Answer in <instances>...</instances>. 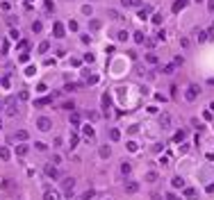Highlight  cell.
<instances>
[{"label": "cell", "instance_id": "1", "mask_svg": "<svg viewBox=\"0 0 214 200\" xmlns=\"http://www.w3.org/2000/svg\"><path fill=\"white\" fill-rule=\"evenodd\" d=\"M37 127H39L41 132H48L50 127H53V123H50V118H48V116H41V118L37 121Z\"/></svg>", "mask_w": 214, "mask_h": 200}, {"label": "cell", "instance_id": "2", "mask_svg": "<svg viewBox=\"0 0 214 200\" xmlns=\"http://www.w3.org/2000/svg\"><path fill=\"white\" fill-rule=\"evenodd\" d=\"M53 34H55L57 39H62V37H64V34H66L64 25H62V23H55V25H53Z\"/></svg>", "mask_w": 214, "mask_h": 200}, {"label": "cell", "instance_id": "3", "mask_svg": "<svg viewBox=\"0 0 214 200\" xmlns=\"http://www.w3.org/2000/svg\"><path fill=\"white\" fill-rule=\"evenodd\" d=\"M184 7H187V0H176V2H173V14H178V11H182Z\"/></svg>", "mask_w": 214, "mask_h": 200}, {"label": "cell", "instance_id": "4", "mask_svg": "<svg viewBox=\"0 0 214 200\" xmlns=\"http://www.w3.org/2000/svg\"><path fill=\"white\" fill-rule=\"evenodd\" d=\"M125 191H128V193H137V191H139V184H137V182H125Z\"/></svg>", "mask_w": 214, "mask_h": 200}, {"label": "cell", "instance_id": "5", "mask_svg": "<svg viewBox=\"0 0 214 200\" xmlns=\"http://www.w3.org/2000/svg\"><path fill=\"white\" fill-rule=\"evenodd\" d=\"M7 114H9V116L16 114V102H14V98H7Z\"/></svg>", "mask_w": 214, "mask_h": 200}, {"label": "cell", "instance_id": "6", "mask_svg": "<svg viewBox=\"0 0 214 200\" xmlns=\"http://www.w3.org/2000/svg\"><path fill=\"white\" fill-rule=\"evenodd\" d=\"M73 186H75V180H73V178H66V180H64V191H66V193H71V191H73Z\"/></svg>", "mask_w": 214, "mask_h": 200}, {"label": "cell", "instance_id": "7", "mask_svg": "<svg viewBox=\"0 0 214 200\" xmlns=\"http://www.w3.org/2000/svg\"><path fill=\"white\" fill-rule=\"evenodd\" d=\"M123 7H141V0H121Z\"/></svg>", "mask_w": 214, "mask_h": 200}, {"label": "cell", "instance_id": "8", "mask_svg": "<svg viewBox=\"0 0 214 200\" xmlns=\"http://www.w3.org/2000/svg\"><path fill=\"white\" fill-rule=\"evenodd\" d=\"M196 91H200V89H196L194 84L189 86V89H187V100H196Z\"/></svg>", "mask_w": 214, "mask_h": 200}, {"label": "cell", "instance_id": "9", "mask_svg": "<svg viewBox=\"0 0 214 200\" xmlns=\"http://www.w3.org/2000/svg\"><path fill=\"white\" fill-rule=\"evenodd\" d=\"M171 184L176 186V189H182V186H184V180H182V178H173V180H171Z\"/></svg>", "mask_w": 214, "mask_h": 200}, {"label": "cell", "instance_id": "10", "mask_svg": "<svg viewBox=\"0 0 214 200\" xmlns=\"http://www.w3.org/2000/svg\"><path fill=\"white\" fill-rule=\"evenodd\" d=\"M207 37H210V32H203V30H196V39H198V41H207Z\"/></svg>", "mask_w": 214, "mask_h": 200}, {"label": "cell", "instance_id": "11", "mask_svg": "<svg viewBox=\"0 0 214 200\" xmlns=\"http://www.w3.org/2000/svg\"><path fill=\"white\" fill-rule=\"evenodd\" d=\"M184 137H187V134H184V130H180V132H176L173 141H176V143H182V141H184Z\"/></svg>", "mask_w": 214, "mask_h": 200}, {"label": "cell", "instance_id": "12", "mask_svg": "<svg viewBox=\"0 0 214 200\" xmlns=\"http://www.w3.org/2000/svg\"><path fill=\"white\" fill-rule=\"evenodd\" d=\"M0 159H2V162H7V159H9V150L5 148V146H0Z\"/></svg>", "mask_w": 214, "mask_h": 200}, {"label": "cell", "instance_id": "13", "mask_svg": "<svg viewBox=\"0 0 214 200\" xmlns=\"http://www.w3.org/2000/svg\"><path fill=\"white\" fill-rule=\"evenodd\" d=\"M82 132H84V137H87V139H94V127L84 125V127H82Z\"/></svg>", "mask_w": 214, "mask_h": 200}, {"label": "cell", "instance_id": "14", "mask_svg": "<svg viewBox=\"0 0 214 200\" xmlns=\"http://www.w3.org/2000/svg\"><path fill=\"white\" fill-rule=\"evenodd\" d=\"M46 175H48V178H57V168L55 166H46Z\"/></svg>", "mask_w": 214, "mask_h": 200}, {"label": "cell", "instance_id": "15", "mask_svg": "<svg viewBox=\"0 0 214 200\" xmlns=\"http://www.w3.org/2000/svg\"><path fill=\"white\" fill-rule=\"evenodd\" d=\"M146 182H157V173H155V170H148V173H146Z\"/></svg>", "mask_w": 214, "mask_h": 200}, {"label": "cell", "instance_id": "16", "mask_svg": "<svg viewBox=\"0 0 214 200\" xmlns=\"http://www.w3.org/2000/svg\"><path fill=\"white\" fill-rule=\"evenodd\" d=\"M159 121H162V127H169V123H171V116H169V114H162V118H159Z\"/></svg>", "mask_w": 214, "mask_h": 200}, {"label": "cell", "instance_id": "17", "mask_svg": "<svg viewBox=\"0 0 214 200\" xmlns=\"http://www.w3.org/2000/svg\"><path fill=\"white\" fill-rule=\"evenodd\" d=\"M130 170H132V166H130L128 162H123V164H121V173H123V175H128Z\"/></svg>", "mask_w": 214, "mask_h": 200}, {"label": "cell", "instance_id": "18", "mask_svg": "<svg viewBox=\"0 0 214 200\" xmlns=\"http://www.w3.org/2000/svg\"><path fill=\"white\" fill-rule=\"evenodd\" d=\"M48 48H50L48 41H41V43H39V52H48Z\"/></svg>", "mask_w": 214, "mask_h": 200}, {"label": "cell", "instance_id": "19", "mask_svg": "<svg viewBox=\"0 0 214 200\" xmlns=\"http://www.w3.org/2000/svg\"><path fill=\"white\" fill-rule=\"evenodd\" d=\"M146 62H148V64H157V55H153V52H148V55H146Z\"/></svg>", "mask_w": 214, "mask_h": 200}, {"label": "cell", "instance_id": "20", "mask_svg": "<svg viewBox=\"0 0 214 200\" xmlns=\"http://www.w3.org/2000/svg\"><path fill=\"white\" fill-rule=\"evenodd\" d=\"M128 37H130V34L125 32V30H121V32L116 34V39H119V41H128Z\"/></svg>", "mask_w": 214, "mask_h": 200}, {"label": "cell", "instance_id": "21", "mask_svg": "<svg viewBox=\"0 0 214 200\" xmlns=\"http://www.w3.org/2000/svg\"><path fill=\"white\" fill-rule=\"evenodd\" d=\"M135 41H137V43H143V41H146L143 32H135Z\"/></svg>", "mask_w": 214, "mask_h": 200}, {"label": "cell", "instance_id": "22", "mask_svg": "<svg viewBox=\"0 0 214 200\" xmlns=\"http://www.w3.org/2000/svg\"><path fill=\"white\" fill-rule=\"evenodd\" d=\"M46 200H57V193L50 191V189H46Z\"/></svg>", "mask_w": 214, "mask_h": 200}, {"label": "cell", "instance_id": "23", "mask_svg": "<svg viewBox=\"0 0 214 200\" xmlns=\"http://www.w3.org/2000/svg\"><path fill=\"white\" fill-rule=\"evenodd\" d=\"M16 139H18V141H25V139H27V132H25V130H18V132H16Z\"/></svg>", "mask_w": 214, "mask_h": 200}, {"label": "cell", "instance_id": "24", "mask_svg": "<svg viewBox=\"0 0 214 200\" xmlns=\"http://www.w3.org/2000/svg\"><path fill=\"white\" fill-rule=\"evenodd\" d=\"M162 73H164V75H171V73H173V66H171V64H166V66H162Z\"/></svg>", "mask_w": 214, "mask_h": 200}, {"label": "cell", "instance_id": "25", "mask_svg": "<svg viewBox=\"0 0 214 200\" xmlns=\"http://www.w3.org/2000/svg\"><path fill=\"white\" fill-rule=\"evenodd\" d=\"M71 125H75V127L80 125V116L78 114H71Z\"/></svg>", "mask_w": 214, "mask_h": 200}, {"label": "cell", "instance_id": "26", "mask_svg": "<svg viewBox=\"0 0 214 200\" xmlns=\"http://www.w3.org/2000/svg\"><path fill=\"white\" fill-rule=\"evenodd\" d=\"M78 141H80V137H78V134H71V148H75V146H78Z\"/></svg>", "mask_w": 214, "mask_h": 200}, {"label": "cell", "instance_id": "27", "mask_svg": "<svg viewBox=\"0 0 214 200\" xmlns=\"http://www.w3.org/2000/svg\"><path fill=\"white\" fill-rule=\"evenodd\" d=\"M109 137H112V141H119L121 139V132L119 130H112V132H109Z\"/></svg>", "mask_w": 214, "mask_h": 200}, {"label": "cell", "instance_id": "28", "mask_svg": "<svg viewBox=\"0 0 214 200\" xmlns=\"http://www.w3.org/2000/svg\"><path fill=\"white\" fill-rule=\"evenodd\" d=\"M91 198H94V191H91V189L82 193V200H91Z\"/></svg>", "mask_w": 214, "mask_h": 200}, {"label": "cell", "instance_id": "29", "mask_svg": "<svg viewBox=\"0 0 214 200\" xmlns=\"http://www.w3.org/2000/svg\"><path fill=\"white\" fill-rule=\"evenodd\" d=\"M107 16H109V18H114V21H119V11H114V9H109Z\"/></svg>", "mask_w": 214, "mask_h": 200}, {"label": "cell", "instance_id": "30", "mask_svg": "<svg viewBox=\"0 0 214 200\" xmlns=\"http://www.w3.org/2000/svg\"><path fill=\"white\" fill-rule=\"evenodd\" d=\"M32 32H41V23H39V21L32 23Z\"/></svg>", "mask_w": 214, "mask_h": 200}, {"label": "cell", "instance_id": "31", "mask_svg": "<svg viewBox=\"0 0 214 200\" xmlns=\"http://www.w3.org/2000/svg\"><path fill=\"white\" fill-rule=\"evenodd\" d=\"M16 152H18V155H25V152H27V146H16Z\"/></svg>", "mask_w": 214, "mask_h": 200}, {"label": "cell", "instance_id": "32", "mask_svg": "<svg viewBox=\"0 0 214 200\" xmlns=\"http://www.w3.org/2000/svg\"><path fill=\"white\" fill-rule=\"evenodd\" d=\"M184 196H187V198H194V196H196V189H184Z\"/></svg>", "mask_w": 214, "mask_h": 200}, {"label": "cell", "instance_id": "33", "mask_svg": "<svg viewBox=\"0 0 214 200\" xmlns=\"http://www.w3.org/2000/svg\"><path fill=\"white\" fill-rule=\"evenodd\" d=\"M94 59H96V57L91 55V52H89V55H84V62H87V64H94Z\"/></svg>", "mask_w": 214, "mask_h": 200}, {"label": "cell", "instance_id": "34", "mask_svg": "<svg viewBox=\"0 0 214 200\" xmlns=\"http://www.w3.org/2000/svg\"><path fill=\"white\" fill-rule=\"evenodd\" d=\"M103 107H105V109L109 107V96H107V93H105V96H103Z\"/></svg>", "mask_w": 214, "mask_h": 200}, {"label": "cell", "instance_id": "35", "mask_svg": "<svg viewBox=\"0 0 214 200\" xmlns=\"http://www.w3.org/2000/svg\"><path fill=\"white\" fill-rule=\"evenodd\" d=\"M153 23H155V25H159V23H162V14H155L153 16Z\"/></svg>", "mask_w": 214, "mask_h": 200}, {"label": "cell", "instance_id": "36", "mask_svg": "<svg viewBox=\"0 0 214 200\" xmlns=\"http://www.w3.org/2000/svg\"><path fill=\"white\" fill-rule=\"evenodd\" d=\"M18 59H21V62H23V64H25V62H27V59H30V52H23V55H21V57H18Z\"/></svg>", "mask_w": 214, "mask_h": 200}, {"label": "cell", "instance_id": "37", "mask_svg": "<svg viewBox=\"0 0 214 200\" xmlns=\"http://www.w3.org/2000/svg\"><path fill=\"white\" fill-rule=\"evenodd\" d=\"M48 102H50L48 98H41V100H37V102H34V105H39V107H41V105H48Z\"/></svg>", "mask_w": 214, "mask_h": 200}, {"label": "cell", "instance_id": "38", "mask_svg": "<svg viewBox=\"0 0 214 200\" xmlns=\"http://www.w3.org/2000/svg\"><path fill=\"white\" fill-rule=\"evenodd\" d=\"M9 37L14 39V41H18V37H21V34H18V30H11V34H9Z\"/></svg>", "mask_w": 214, "mask_h": 200}, {"label": "cell", "instance_id": "39", "mask_svg": "<svg viewBox=\"0 0 214 200\" xmlns=\"http://www.w3.org/2000/svg\"><path fill=\"white\" fill-rule=\"evenodd\" d=\"M155 37H157V41H164V37H166V34H164V30H159L157 34H155Z\"/></svg>", "mask_w": 214, "mask_h": 200}, {"label": "cell", "instance_id": "40", "mask_svg": "<svg viewBox=\"0 0 214 200\" xmlns=\"http://www.w3.org/2000/svg\"><path fill=\"white\" fill-rule=\"evenodd\" d=\"M34 73H37V68H34V66H27V70H25V75H34Z\"/></svg>", "mask_w": 214, "mask_h": 200}, {"label": "cell", "instance_id": "41", "mask_svg": "<svg viewBox=\"0 0 214 200\" xmlns=\"http://www.w3.org/2000/svg\"><path fill=\"white\" fill-rule=\"evenodd\" d=\"M128 150H130V152L137 150V143H135V141H130V143H128Z\"/></svg>", "mask_w": 214, "mask_h": 200}, {"label": "cell", "instance_id": "42", "mask_svg": "<svg viewBox=\"0 0 214 200\" xmlns=\"http://www.w3.org/2000/svg\"><path fill=\"white\" fill-rule=\"evenodd\" d=\"M100 157H109V148H100Z\"/></svg>", "mask_w": 214, "mask_h": 200}, {"label": "cell", "instance_id": "43", "mask_svg": "<svg viewBox=\"0 0 214 200\" xmlns=\"http://www.w3.org/2000/svg\"><path fill=\"white\" fill-rule=\"evenodd\" d=\"M68 30H73V32H75V30H78V23L71 21V23H68Z\"/></svg>", "mask_w": 214, "mask_h": 200}, {"label": "cell", "instance_id": "44", "mask_svg": "<svg viewBox=\"0 0 214 200\" xmlns=\"http://www.w3.org/2000/svg\"><path fill=\"white\" fill-rule=\"evenodd\" d=\"M150 198H153V200H162V196H159V193H150Z\"/></svg>", "mask_w": 214, "mask_h": 200}, {"label": "cell", "instance_id": "45", "mask_svg": "<svg viewBox=\"0 0 214 200\" xmlns=\"http://www.w3.org/2000/svg\"><path fill=\"white\" fill-rule=\"evenodd\" d=\"M207 7H210V11H214V0H210V5H207Z\"/></svg>", "mask_w": 214, "mask_h": 200}, {"label": "cell", "instance_id": "46", "mask_svg": "<svg viewBox=\"0 0 214 200\" xmlns=\"http://www.w3.org/2000/svg\"><path fill=\"white\" fill-rule=\"evenodd\" d=\"M210 32H214V21H212V25H210Z\"/></svg>", "mask_w": 214, "mask_h": 200}, {"label": "cell", "instance_id": "47", "mask_svg": "<svg viewBox=\"0 0 214 200\" xmlns=\"http://www.w3.org/2000/svg\"><path fill=\"white\" fill-rule=\"evenodd\" d=\"M169 200H178V196H169Z\"/></svg>", "mask_w": 214, "mask_h": 200}, {"label": "cell", "instance_id": "48", "mask_svg": "<svg viewBox=\"0 0 214 200\" xmlns=\"http://www.w3.org/2000/svg\"><path fill=\"white\" fill-rule=\"evenodd\" d=\"M198 2H200V0H198Z\"/></svg>", "mask_w": 214, "mask_h": 200}]
</instances>
